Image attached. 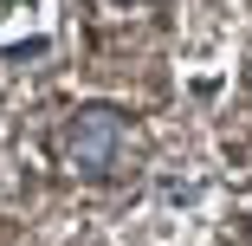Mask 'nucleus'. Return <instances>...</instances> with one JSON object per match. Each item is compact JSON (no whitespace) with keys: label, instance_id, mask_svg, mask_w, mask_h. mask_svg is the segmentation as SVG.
<instances>
[{"label":"nucleus","instance_id":"obj_1","mask_svg":"<svg viewBox=\"0 0 252 246\" xmlns=\"http://www.w3.org/2000/svg\"><path fill=\"white\" fill-rule=\"evenodd\" d=\"M59 149H65V169L84 175V181H110L129 156V123L117 104H78L65 117V136H59Z\"/></svg>","mask_w":252,"mask_h":246},{"label":"nucleus","instance_id":"obj_2","mask_svg":"<svg viewBox=\"0 0 252 246\" xmlns=\"http://www.w3.org/2000/svg\"><path fill=\"white\" fill-rule=\"evenodd\" d=\"M175 233V220H149L142 233H123V246H156V240H168Z\"/></svg>","mask_w":252,"mask_h":246}]
</instances>
